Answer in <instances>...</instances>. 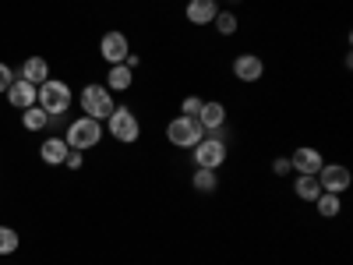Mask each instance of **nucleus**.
<instances>
[{"label":"nucleus","instance_id":"6ab92c4d","mask_svg":"<svg viewBox=\"0 0 353 265\" xmlns=\"http://www.w3.org/2000/svg\"><path fill=\"white\" fill-rule=\"evenodd\" d=\"M293 191H297V198H301V202H314V198L321 195V184H318V177H297Z\"/></svg>","mask_w":353,"mask_h":265},{"label":"nucleus","instance_id":"39448f33","mask_svg":"<svg viewBox=\"0 0 353 265\" xmlns=\"http://www.w3.org/2000/svg\"><path fill=\"white\" fill-rule=\"evenodd\" d=\"M106 124H110V135H113L117 141H124V145L138 141V135H141L138 117H134V110H128V106H113V113L106 117Z\"/></svg>","mask_w":353,"mask_h":265},{"label":"nucleus","instance_id":"9d476101","mask_svg":"<svg viewBox=\"0 0 353 265\" xmlns=\"http://www.w3.org/2000/svg\"><path fill=\"white\" fill-rule=\"evenodd\" d=\"M321 163H325V159H321V153H318V149H304V145L290 156V166L297 170L301 177H314V173L321 170Z\"/></svg>","mask_w":353,"mask_h":265},{"label":"nucleus","instance_id":"a878e982","mask_svg":"<svg viewBox=\"0 0 353 265\" xmlns=\"http://www.w3.org/2000/svg\"><path fill=\"white\" fill-rule=\"evenodd\" d=\"M64 166L78 170V166H81V153H78V149H71V153H68V159H64Z\"/></svg>","mask_w":353,"mask_h":265},{"label":"nucleus","instance_id":"5701e85b","mask_svg":"<svg viewBox=\"0 0 353 265\" xmlns=\"http://www.w3.org/2000/svg\"><path fill=\"white\" fill-rule=\"evenodd\" d=\"M201 103H205V99H198V96H188V99L181 103V110H184V117H198V110H201Z\"/></svg>","mask_w":353,"mask_h":265},{"label":"nucleus","instance_id":"20e7f679","mask_svg":"<svg viewBox=\"0 0 353 265\" xmlns=\"http://www.w3.org/2000/svg\"><path fill=\"white\" fill-rule=\"evenodd\" d=\"M166 138L170 145H176V149H194V145L205 138V128L198 124V117H176V121H170L166 128Z\"/></svg>","mask_w":353,"mask_h":265},{"label":"nucleus","instance_id":"f8f14e48","mask_svg":"<svg viewBox=\"0 0 353 265\" xmlns=\"http://www.w3.org/2000/svg\"><path fill=\"white\" fill-rule=\"evenodd\" d=\"M188 21L191 25H212V18L219 14V4L216 0H188Z\"/></svg>","mask_w":353,"mask_h":265},{"label":"nucleus","instance_id":"bb28decb","mask_svg":"<svg viewBox=\"0 0 353 265\" xmlns=\"http://www.w3.org/2000/svg\"><path fill=\"white\" fill-rule=\"evenodd\" d=\"M138 64H141V57H138V53H128V57H124V68H131V71H134Z\"/></svg>","mask_w":353,"mask_h":265},{"label":"nucleus","instance_id":"6e6552de","mask_svg":"<svg viewBox=\"0 0 353 265\" xmlns=\"http://www.w3.org/2000/svg\"><path fill=\"white\" fill-rule=\"evenodd\" d=\"M99 53H103V61H110V64H124V57L131 53L128 36L124 32H106L99 39Z\"/></svg>","mask_w":353,"mask_h":265},{"label":"nucleus","instance_id":"0eeeda50","mask_svg":"<svg viewBox=\"0 0 353 265\" xmlns=\"http://www.w3.org/2000/svg\"><path fill=\"white\" fill-rule=\"evenodd\" d=\"M194 163L205 166V170H219L226 163V145L219 138H201L194 145Z\"/></svg>","mask_w":353,"mask_h":265},{"label":"nucleus","instance_id":"4468645a","mask_svg":"<svg viewBox=\"0 0 353 265\" xmlns=\"http://www.w3.org/2000/svg\"><path fill=\"white\" fill-rule=\"evenodd\" d=\"M68 141L64 138H46L43 141V149H39V156H43V163H50V166H61L64 159H68Z\"/></svg>","mask_w":353,"mask_h":265},{"label":"nucleus","instance_id":"f3484780","mask_svg":"<svg viewBox=\"0 0 353 265\" xmlns=\"http://www.w3.org/2000/svg\"><path fill=\"white\" fill-rule=\"evenodd\" d=\"M314 205H318V216H321V219H336L339 209H343L339 195H332V191H321V195L314 198Z\"/></svg>","mask_w":353,"mask_h":265},{"label":"nucleus","instance_id":"1a4fd4ad","mask_svg":"<svg viewBox=\"0 0 353 265\" xmlns=\"http://www.w3.org/2000/svg\"><path fill=\"white\" fill-rule=\"evenodd\" d=\"M36 96H39V88L32 81H25V78H14L11 88H8V103L18 106V110H28V106H36Z\"/></svg>","mask_w":353,"mask_h":265},{"label":"nucleus","instance_id":"f257e3e1","mask_svg":"<svg viewBox=\"0 0 353 265\" xmlns=\"http://www.w3.org/2000/svg\"><path fill=\"white\" fill-rule=\"evenodd\" d=\"M81 110H85V117H92V121H106V117L113 113V96H110V88L106 85H99V81H92V85H85L81 88Z\"/></svg>","mask_w":353,"mask_h":265},{"label":"nucleus","instance_id":"f03ea898","mask_svg":"<svg viewBox=\"0 0 353 265\" xmlns=\"http://www.w3.org/2000/svg\"><path fill=\"white\" fill-rule=\"evenodd\" d=\"M36 106H43L50 117H61L68 106H71V88L57 78H46L39 85V96H36Z\"/></svg>","mask_w":353,"mask_h":265},{"label":"nucleus","instance_id":"a211bd4d","mask_svg":"<svg viewBox=\"0 0 353 265\" xmlns=\"http://www.w3.org/2000/svg\"><path fill=\"white\" fill-rule=\"evenodd\" d=\"M21 124H25L28 131H43V128L50 124V113H46L43 106H28V110H21Z\"/></svg>","mask_w":353,"mask_h":265},{"label":"nucleus","instance_id":"9b49d317","mask_svg":"<svg viewBox=\"0 0 353 265\" xmlns=\"http://www.w3.org/2000/svg\"><path fill=\"white\" fill-rule=\"evenodd\" d=\"M233 75H237L241 81H258L261 75H265V64H261V57H254V53H241L237 61H233Z\"/></svg>","mask_w":353,"mask_h":265},{"label":"nucleus","instance_id":"ddd939ff","mask_svg":"<svg viewBox=\"0 0 353 265\" xmlns=\"http://www.w3.org/2000/svg\"><path fill=\"white\" fill-rule=\"evenodd\" d=\"M198 124H201L205 131H219V128L226 124V106H223V103H201Z\"/></svg>","mask_w":353,"mask_h":265},{"label":"nucleus","instance_id":"aec40b11","mask_svg":"<svg viewBox=\"0 0 353 265\" xmlns=\"http://www.w3.org/2000/svg\"><path fill=\"white\" fill-rule=\"evenodd\" d=\"M191 184H194V191H216V170H205V166H198L194 173H191Z\"/></svg>","mask_w":353,"mask_h":265},{"label":"nucleus","instance_id":"dca6fc26","mask_svg":"<svg viewBox=\"0 0 353 265\" xmlns=\"http://www.w3.org/2000/svg\"><path fill=\"white\" fill-rule=\"evenodd\" d=\"M131 78H134V71H131V68L113 64V68H110V75H106V88H110V92H128V88H131Z\"/></svg>","mask_w":353,"mask_h":265},{"label":"nucleus","instance_id":"b1692460","mask_svg":"<svg viewBox=\"0 0 353 265\" xmlns=\"http://www.w3.org/2000/svg\"><path fill=\"white\" fill-rule=\"evenodd\" d=\"M11 81H14V71H11L8 64H0V92H8Z\"/></svg>","mask_w":353,"mask_h":265},{"label":"nucleus","instance_id":"393cba45","mask_svg":"<svg viewBox=\"0 0 353 265\" xmlns=\"http://www.w3.org/2000/svg\"><path fill=\"white\" fill-rule=\"evenodd\" d=\"M293 166H290V156H276V163H272V173L276 177H283V173H290Z\"/></svg>","mask_w":353,"mask_h":265},{"label":"nucleus","instance_id":"423d86ee","mask_svg":"<svg viewBox=\"0 0 353 265\" xmlns=\"http://www.w3.org/2000/svg\"><path fill=\"white\" fill-rule=\"evenodd\" d=\"M314 177H318L321 191H332V195H343V191L350 188V181H353V173H350L343 163H321V170H318Z\"/></svg>","mask_w":353,"mask_h":265},{"label":"nucleus","instance_id":"4be33fe9","mask_svg":"<svg viewBox=\"0 0 353 265\" xmlns=\"http://www.w3.org/2000/svg\"><path fill=\"white\" fill-rule=\"evenodd\" d=\"M18 248V233L11 226H0V255H11Z\"/></svg>","mask_w":353,"mask_h":265},{"label":"nucleus","instance_id":"412c9836","mask_svg":"<svg viewBox=\"0 0 353 265\" xmlns=\"http://www.w3.org/2000/svg\"><path fill=\"white\" fill-rule=\"evenodd\" d=\"M212 25L219 28L223 36H233V32H237V14H233V11H219V14L212 18Z\"/></svg>","mask_w":353,"mask_h":265},{"label":"nucleus","instance_id":"7ed1b4c3","mask_svg":"<svg viewBox=\"0 0 353 265\" xmlns=\"http://www.w3.org/2000/svg\"><path fill=\"white\" fill-rule=\"evenodd\" d=\"M99 138H103L99 121H92V117H78L74 124H68V138H64V141H68V149L85 153V149H96Z\"/></svg>","mask_w":353,"mask_h":265},{"label":"nucleus","instance_id":"2eb2a0df","mask_svg":"<svg viewBox=\"0 0 353 265\" xmlns=\"http://www.w3.org/2000/svg\"><path fill=\"white\" fill-rule=\"evenodd\" d=\"M21 78H25V81H32V85L39 88V85L50 78V64L43 61V57H28V61L21 64Z\"/></svg>","mask_w":353,"mask_h":265}]
</instances>
